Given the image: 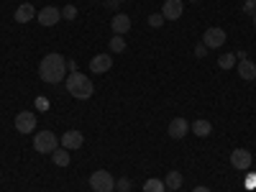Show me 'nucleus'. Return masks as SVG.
Instances as JSON below:
<instances>
[{
	"mask_svg": "<svg viewBox=\"0 0 256 192\" xmlns=\"http://www.w3.org/2000/svg\"><path fill=\"white\" fill-rule=\"evenodd\" d=\"M164 184H166L169 190H180V187H182V174L177 172V169H174V172H169V174L164 177Z\"/></svg>",
	"mask_w": 256,
	"mask_h": 192,
	"instance_id": "18",
	"label": "nucleus"
},
{
	"mask_svg": "<svg viewBox=\"0 0 256 192\" xmlns=\"http://www.w3.org/2000/svg\"><path fill=\"white\" fill-rule=\"evenodd\" d=\"M182 10H184L182 0H164L162 16H164V20H177V18H182Z\"/></svg>",
	"mask_w": 256,
	"mask_h": 192,
	"instance_id": "10",
	"label": "nucleus"
},
{
	"mask_svg": "<svg viewBox=\"0 0 256 192\" xmlns=\"http://www.w3.org/2000/svg\"><path fill=\"white\" fill-rule=\"evenodd\" d=\"M67 74V59L62 54H46L38 64V77L44 80L46 84H59Z\"/></svg>",
	"mask_w": 256,
	"mask_h": 192,
	"instance_id": "1",
	"label": "nucleus"
},
{
	"mask_svg": "<svg viewBox=\"0 0 256 192\" xmlns=\"http://www.w3.org/2000/svg\"><path fill=\"white\" fill-rule=\"evenodd\" d=\"M52 162L56 164V166H70V152H67V148H56V152L52 154Z\"/></svg>",
	"mask_w": 256,
	"mask_h": 192,
	"instance_id": "17",
	"label": "nucleus"
},
{
	"mask_svg": "<svg viewBox=\"0 0 256 192\" xmlns=\"http://www.w3.org/2000/svg\"><path fill=\"white\" fill-rule=\"evenodd\" d=\"M105 3H108L110 8H118V3H120V0H105Z\"/></svg>",
	"mask_w": 256,
	"mask_h": 192,
	"instance_id": "29",
	"label": "nucleus"
},
{
	"mask_svg": "<svg viewBox=\"0 0 256 192\" xmlns=\"http://www.w3.org/2000/svg\"><path fill=\"white\" fill-rule=\"evenodd\" d=\"M13 18H16V24H28V20L36 18V8H34L31 3H20V6L16 8Z\"/></svg>",
	"mask_w": 256,
	"mask_h": 192,
	"instance_id": "14",
	"label": "nucleus"
},
{
	"mask_svg": "<svg viewBox=\"0 0 256 192\" xmlns=\"http://www.w3.org/2000/svg\"><path fill=\"white\" fill-rule=\"evenodd\" d=\"M238 64V56L236 54H223V56H218V67L220 70H233Z\"/></svg>",
	"mask_w": 256,
	"mask_h": 192,
	"instance_id": "19",
	"label": "nucleus"
},
{
	"mask_svg": "<svg viewBox=\"0 0 256 192\" xmlns=\"http://www.w3.org/2000/svg\"><path fill=\"white\" fill-rule=\"evenodd\" d=\"M187 134H190V123H187L184 118H174L172 123H169V138L180 141V138H184Z\"/></svg>",
	"mask_w": 256,
	"mask_h": 192,
	"instance_id": "12",
	"label": "nucleus"
},
{
	"mask_svg": "<svg viewBox=\"0 0 256 192\" xmlns=\"http://www.w3.org/2000/svg\"><path fill=\"white\" fill-rule=\"evenodd\" d=\"M113 192H116V190H113Z\"/></svg>",
	"mask_w": 256,
	"mask_h": 192,
	"instance_id": "34",
	"label": "nucleus"
},
{
	"mask_svg": "<svg viewBox=\"0 0 256 192\" xmlns=\"http://www.w3.org/2000/svg\"><path fill=\"white\" fill-rule=\"evenodd\" d=\"M62 18H67V20H74V18H77V8H74L72 3H70V6H64V8H62Z\"/></svg>",
	"mask_w": 256,
	"mask_h": 192,
	"instance_id": "22",
	"label": "nucleus"
},
{
	"mask_svg": "<svg viewBox=\"0 0 256 192\" xmlns=\"http://www.w3.org/2000/svg\"><path fill=\"white\" fill-rule=\"evenodd\" d=\"M254 26H256V13H254Z\"/></svg>",
	"mask_w": 256,
	"mask_h": 192,
	"instance_id": "31",
	"label": "nucleus"
},
{
	"mask_svg": "<svg viewBox=\"0 0 256 192\" xmlns=\"http://www.w3.org/2000/svg\"><path fill=\"white\" fill-rule=\"evenodd\" d=\"M195 56H198V59L208 56V46H205V44H198V46H195Z\"/></svg>",
	"mask_w": 256,
	"mask_h": 192,
	"instance_id": "28",
	"label": "nucleus"
},
{
	"mask_svg": "<svg viewBox=\"0 0 256 192\" xmlns=\"http://www.w3.org/2000/svg\"><path fill=\"white\" fill-rule=\"evenodd\" d=\"M108 49H110L113 54L126 52V38H123V36H113V38H110V44H108Z\"/></svg>",
	"mask_w": 256,
	"mask_h": 192,
	"instance_id": "21",
	"label": "nucleus"
},
{
	"mask_svg": "<svg viewBox=\"0 0 256 192\" xmlns=\"http://www.w3.org/2000/svg\"><path fill=\"white\" fill-rule=\"evenodd\" d=\"M110 28H113V34H116V36L128 34V31H131V18H128L126 13H116V16H113V20H110Z\"/></svg>",
	"mask_w": 256,
	"mask_h": 192,
	"instance_id": "13",
	"label": "nucleus"
},
{
	"mask_svg": "<svg viewBox=\"0 0 256 192\" xmlns=\"http://www.w3.org/2000/svg\"><path fill=\"white\" fill-rule=\"evenodd\" d=\"M192 192H210V187H195Z\"/></svg>",
	"mask_w": 256,
	"mask_h": 192,
	"instance_id": "30",
	"label": "nucleus"
},
{
	"mask_svg": "<svg viewBox=\"0 0 256 192\" xmlns=\"http://www.w3.org/2000/svg\"><path fill=\"white\" fill-rule=\"evenodd\" d=\"M226 31L223 28H218V26H212V28H208L205 34H202V44L208 46V49H220L223 44H226Z\"/></svg>",
	"mask_w": 256,
	"mask_h": 192,
	"instance_id": "6",
	"label": "nucleus"
},
{
	"mask_svg": "<svg viewBox=\"0 0 256 192\" xmlns=\"http://www.w3.org/2000/svg\"><path fill=\"white\" fill-rule=\"evenodd\" d=\"M34 148L38 154H54L59 148V138L52 134V131H38L34 136Z\"/></svg>",
	"mask_w": 256,
	"mask_h": 192,
	"instance_id": "3",
	"label": "nucleus"
},
{
	"mask_svg": "<svg viewBox=\"0 0 256 192\" xmlns=\"http://www.w3.org/2000/svg\"><path fill=\"white\" fill-rule=\"evenodd\" d=\"M164 24V16L162 13H152V16H148V26H152V28H159Z\"/></svg>",
	"mask_w": 256,
	"mask_h": 192,
	"instance_id": "23",
	"label": "nucleus"
},
{
	"mask_svg": "<svg viewBox=\"0 0 256 192\" xmlns=\"http://www.w3.org/2000/svg\"><path fill=\"white\" fill-rule=\"evenodd\" d=\"M190 3H198V0H190Z\"/></svg>",
	"mask_w": 256,
	"mask_h": 192,
	"instance_id": "32",
	"label": "nucleus"
},
{
	"mask_svg": "<svg viewBox=\"0 0 256 192\" xmlns=\"http://www.w3.org/2000/svg\"><path fill=\"white\" fill-rule=\"evenodd\" d=\"M36 110H49V100L46 98H36Z\"/></svg>",
	"mask_w": 256,
	"mask_h": 192,
	"instance_id": "25",
	"label": "nucleus"
},
{
	"mask_svg": "<svg viewBox=\"0 0 256 192\" xmlns=\"http://www.w3.org/2000/svg\"><path fill=\"white\" fill-rule=\"evenodd\" d=\"M246 187L248 190H256V172H248L246 174Z\"/></svg>",
	"mask_w": 256,
	"mask_h": 192,
	"instance_id": "26",
	"label": "nucleus"
},
{
	"mask_svg": "<svg viewBox=\"0 0 256 192\" xmlns=\"http://www.w3.org/2000/svg\"><path fill=\"white\" fill-rule=\"evenodd\" d=\"M36 20H38L44 28H52V26H56L59 20H62V10L54 8V6H46V8H41V10L36 13Z\"/></svg>",
	"mask_w": 256,
	"mask_h": 192,
	"instance_id": "5",
	"label": "nucleus"
},
{
	"mask_svg": "<svg viewBox=\"0 0 256 192\" xmlns=\"http://www.w3.org/2000/svg\"><path fill=\"white\" fill-rule=\"evenodd\" d=\"M110 67H113V56L110 54H95L90 59V72L92 74H105Z\"/></svg>",
	"mask_w": 256,
	"mask_h": 192,
	"instance_id": "8",
	"label": "nucleus"
},
{
	"mask_svg": "<svg viewBox=\"0 0 256 192\" xmlns=\"http://www.w3.org/2000/svg\"><path fill=\"white\" fill-rule=\"evenodd\" d=\"M251 152H246V148H233L230 152V164L241 169V172H246V169H251Z\"/></svg>",
	"mask_w": 256,
	"mask_h": 192,
	"instance_id": "9",
	"label": "nucleus"
},
{
	"mask_svg": "<svg viewBox=\"0 0 256 192\" xmlns=\"http://www.w3.org/2000/svg\"><path fill=\"white\" fill-rule=\"evenodd\" d=\"M131 190V180L123 177V180H116V192H128Z\"/></svg>",
	"mask_w": 256,
	"mask_h": 192,
	"instance_id": "24",
	"label": "nucleus"
},
{
	"mask_svg": "<svg viewBox=\"0 0 256 192\" xmlns=\"http://www.w3.org/2000/svg\"><path fill=\"white\" fill-rule=\"evenodd\" d=\"M164 190H166L164 180H146L144 182V192H164Z\"/></svg>",
	"mask_w": 256,
	"mask_h": 192,
	"instance_id": "20",
	"label": "nucleus"
},
{
	"mask_svg": "<svg viewBox=\"0 0 256 192\" xmlns=\"http://www.w3.org/2000/svg\"><path fill=\"white\" fill-rule=\"evenodd\" d=\"M36 113H31V110H24V113H18L16 116V131L18 134H34V128H36Z\"/></svg>",
	"mask_w": 256,
	"mask_h": 192,
	"instance_id": "7",
	"label": "nucleus"
},
{
	"mask_svg": "<svg viewBox=\"0 0 256 192\" xmlns=\"http://www.w3.org/2000/svg\"><path fill=\"white\" fill-rule=\"evenodd\" d=\"M64 80H67V92H70L72 98H77V100H90V98H92L95 84H92V80H90L88 74L72 72V74H67Z\"/></svg>",
	"mask_w": 256,
	"mask_h": 192,
	"instance_id": "2",
	"label": "nucleus"
},
{
	"mask_svg": "<svg viewBox=\"0 0 256 192\" xmlns=\"http://www.w3.org/2000/svg\"><path fill=\"white\" fill-rule=\"evenodd\" d=\"M90 187L92 192H113L116 190V177L105 169H98V172L90 174Z\"/></svg>",
	"mask_w": 256,
	"mask_h": 192,
	"instance_id": "4",
	"label": "nucleus"
},
{
	"mask_svg": "<svg viewBox=\"0 0 256 192\" xmlns=\"http://www.w3.org/2000/svg\"><path fill=\"white\" fill-rule=\"evenodd\" d=\"M244 10L254 16V13H256V0H244Z\"/></svg>",
	"mask_w": 256,
	"mask_h": 192,
	"instance_id": "27",
	"label": "nucleus"
},
{
	"mask_svg": "<svg viewBox=\"0 0 256 192\" xmlns=\"http://www.w3.org/2000/svg\"><path fill=\"white\" fill-rule=\"evenodd\" d=\"M172 192H174V190H172Z\"/></svg>",
	"mask_w": 256,
	"mask_h": 192,
	"instance_id": "33",
	"label": "nucleus"
},
{
	"mask_svg": "<svg viewBox=\"0 0 256 192\" xmlns=\"http://www.w3.org/2000/svg\"><path fill=\"white\" fill-rule=\"evenodd\" d=\"M59 144H62V148H67V152H72V148H82V144H84V136L80 134V131H67L62 138H59Z\"/></svg>",
	"mask_w": 256,
	"mask_h": 192,
	"instance_id": "11",
	"label": "nucleus"
},
{
	"mask_svg": "<svg viewBox=\"0 0 256 192\" xmlns=\"http://www.w3.org/2000/svg\"><path fill=\"white\" fill-rule=\"evenodd\" d=\"M238 74H241V80H246V82H254L256 80V64L251 62V59H238Z\"/></svg>",
	"mask_w": 256,
	"mask_h": 192,
	"instance_id": "15",
	"label": "nucleus"
},
{
	"mask_svg": "<svg viewBox=\"0 0 256 192\" xmlns=\"http://www.w3.org/2000/svg\"><path fill=\"white\" fill-rule=\"evenodd\" d=\"M190 131L195 134L198 138H205V136H210V134H212V126H210V120H205V118H198L195 123L190 126Z\"/></svg>",
	"mask_w": 256,
	"mask_h": 192,
	"instance_id": "16",
	"label": "nucleus"
}]
</instances>
